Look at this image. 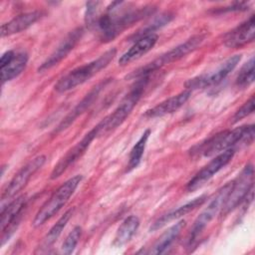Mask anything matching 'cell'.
<instances>
[{"instance_id":"obj_27","label":"cell","mask_w":255,"mask_h":255,"mask_svg":"<svg viewBox=\"0 0 255 255\" xmlns=\"http://www.w3.org/2000/svg\"><path fill=\"white\" fill-rule=\"evenodd\" d=\"M82 236V228L80 226H76L73 230L68 234L65 241L62 244L61 252L63 254H71L75 250L80 238Z\"/></svg>"},{"instance_id":"obj_7","label":"cell","mask_w":255,"mask_h":255,"mask_svg":"<svg viewBox=\"0 0 255 255\" xmlns=\"http://www.w3.org/2000/svg\"><path fill=\"white\" fill-rule=\"evenodd\" d=\"M231 182L226 183L224 186H222L214 196V198L210 201V203L207 205L205 209L201 211V213L196 217V219L193 222V225L190 229L189 232V237H188V245L191 247L193 245L197 238L201 235L203 230L206 228V226L209 224L210 221L214 219V217L221 211L224 202L227 198V195L230 191L231 188Z\"/></svg>"},{"instance_id":"obj_19","label":"cell","mask_w":255,"mask_h":255,"mask_svg":"<svg viewBox=\"0 0 255 255\" xmlns=\"http://www.w3.org/2000/svg\"><path fill=\"white\" fill-rule=\"evenodd\" d=\"M42 16H43V12L39 10L23 13L21 15L16 16L12 20L1 25V30H0L1 37L11 36L28 29L30 26L36 23Z\"/></svg>"},{"instance_id":"obj_3","label":"cell","mask_w":255,"mask_h":255,"mask_svg":"<svg viewBox=\"0 0 255 255\" xmlns=\"http://www.w3.org/2000/svg\"><path fill=\"white\" fill-rule=\"evenodd\" d=\"M149 77L150 76H141L137 78L129 93L123 99L121 104L114 110V112L104 118L96 127H94L98 136L115 130L126 121V119L130 115L131 111L141 98Z\"/></svg>"},{"instance_id":"obj_21","label":"cell","mask_w":255,"mask_h":255,"mask_svg":"<svg viewBox=\"0 0 255 255\" xmlns=\"http://www.w3.org/2000/svg\"><path fill=\"white\" fill-rule=\"evenodd\" d=\"M185 226V221L180 220L175 223L167 230H165L152 245L150 250L147 252L149 254H164L168 252L169 248H171L172 244L177 240L181 231Z\"/></svg>"},{"instance_id":"obj_2","label":"cell","mask_w":255,"mask_h":255,"mask_svg":"<svg viewBox=\"0 0 255 255\" xmlns=\"http://www.w3.org/2000/svg\"><path fill=\"white\" fill-rule=\"evenodd\" d=\"M254 139V125H246L235 128L230 130L220 131L206 140L196 144L190 150L193 157L211 156L218 154L239 142L250 143Z\"/></svg>"},{"instance_id":"obj_16","label":"cell","mask_w":255,"mask_h":255,"mask_svg":"<svg viewBox=\"0 0 255 255\" xmlns=\"http://www.w3.org/2000/svg\"><path fill=\"white\" fill-rule=\"evenodd\" d=\"M191 91L184 90L177 95H174L161 103L157 104L153 108L147 110L144 113V117L147 119H154V118H160L169 114H172L176 112L178 109H180L190 98Z\"/></svg>"},{"instance_id":"obj_17","label":"cell","mask_w":255,"mask_h":255,"mask_svg":"<svg viewBox=\"0 0 255 255\" xmlns=\"http://www.w3.org/2000/svg\"><path fill=\"white\" fill-rule=\"evenodd\" d=\"M109 81H105L100 83L99 85H97L96 87H94L83 99L82 101L68 114V116L60 123V125L57 127V128L55 129V132H60L64 129H66L68 127H70L75 121L76 119L81 116L90 106H92V104L95 102V100L98 98V96L100 95V92L102 91L103 88L106 87V85L108 84Z\"/></svg>"},{"instance_id":"obj_13","label":"cell","mask_w":255,"mask_h":255,"mask_svg":"<svg viewBox=\"0 0 255 255\" xmlns=\"http://www.w3.org/2000/svg\"><path fill=\"white\" fill-rule=\"evenodd\" d=\"M98 137L97 131L95 128H93L88 133L84 135V137L77 142L72 148L68 150V152L58 161V163L54 166L51 172V179H56L61 176L74 162H76L89 148L92 141Z\"/></svg>"},{"instance_id":"obj_28","label":"cell","mask_w":255,"mask_h":255,"mask_svg":"<svg viewBox=\"0 0 255 255\" xmlns=\"http://www.w3.org/2000/svg\"><path fill=\"white\" fill-rule=\"evenodd\" d=\"M254 97L252 96L247 102H245L243 104V106H241L236 113L234 114L233 118H232V122L233 123H237L239 121H241L242 119L248 117L249 115H251L254 112Z\"/></svg>"},{"instance_id":"obj_1","label":"cell","mask_w":255,"mask_h":255,"mask_svg":"<svg viewBox=\"0 0 255 255\" xmlns=\"http://www.w3.org/2000/svg\"><path fill=\"white\" fill-rule=\"evenodd\" d=\"M124 2H114L104 15L100 16L94 26L98 29L103 42H109L119 36L125 29L152 13V8L141 7L133 10L123 7Z\"/></svg>"},{"instance_id":"obj_9","label":"cell","mask_w":255,"mask_h":255,"mask_svg":"<svg viewBox=\"0 0 255 255\" xmlns=\"http://www.w3.org/2000/svg\"><path fill=\"white\" fill-rule=\"evenodd\" d=\"M28 199L25 195L18 196L13 199L6 206L1 208V218H0V229L1 235V245H4L7 240L16 231L20 221L24 215L25 209L27 207Z\"/></svg>"},{"instance_id":"obj_6","label":"cell","mask_w":255,"mask_h":255,"mask_svg":"<svg viewBox=\"0 0 255 255\" xmlns=\"http://www.w3.org/2000/svg\"><path fill=\"white\" fill-rule=\"evenodd\" d=\"M204 39H205V35H202V34L192 36L191 38L187 39L185 42L175 46L174 48H172L169 51L165 52L164 54L160 55L158 58H156L152 62L148 63L144 67L137 70L133 74V77L137 79L141 76H150L153 72L160 69L162 66L170 64L172 62H175V61L183 58L187 54L196 50L202 44Z\"/></svg>"},{"instance_id":"obj_20","label":"cell","mask_w":255,"mask_h":255,"mask_svg":"<svg viewBox=\"0 0 255 255\" xmlns=\"http://www.w3.org/2000/svg\"><path fill=\"white\" fill-rule=\"evenodd\" d=\"M207 199V195L206 194H203V195H200L199 197H196L194 198L193 200L177 207L176 209L174 210H171L163 215H161L160 217H158L150 226L149 230L150 231H156L160 228H162L164 225H166L167 223L173 221V220H176L186 214H188L189 212H191L192 210H194L196 207L202 205L204 203V201Z\"/></svg>"},{"instance_id":"obj_22","label":"cell","mask_w":255,"mask_h":255,"mask_svg":"<svg viewBox=\"0 0 255 255\" xmlns=\"http://www.w3.org/2000/svg\"><path fill=\"white\" fill-rule=\"evenodd\" d=\"M74 213V208H71L67 210L59 219L58 221L51 227V229L48 231V233L43 237L41 243L37 247L36 253H44L46 252L51 246L58 240L60 235L62 234V231L66 227L68 221L72 217Z\"/></svg>"},{"instance_id":"obj_15","label":"cell","mask_w":255,"mask_h":255,"mask_svg":"<svg viewBox=\"0 0 255 255\" xmlns=\"http://www.w3.org/2000/svg\"><path fill=\"white\" fill-rule=\"evenodd\" d=\"M255 36V18L251 15L246 21L224 35L223 42L226 47L240 48L253 42Z\"/></svg>"},{"instance_id":"obj_8","label":"cell","mask_w":255,"mask_h":255,"mask_svg":"<svg viewBox=\"0 0 255 255\" xmlns=\"http://www.w3.org/2000/svg\"><path fill=\"white\" fill-rule=\"evenodd\" d=\"M254 180V168L251 163H248L238 174V176L232 181L230 191L221 209L222 214L226 215L237 207L247 197L251 189L253 188Z\"/></svg>"},{"instance_id":"obj_4","label":"cell","mask_w":255,"mask_h":255,"mask_svg":"<svg viewBox=\"0 0 255 255\" xmlns=\"http://www.w3.org/2000/svg\"><path fill=\"white\" fill-rule=\"evenodd\" d=\"M116 54L117 50L112 48L94 61L70 71L55 84V90L58 93H65L86 83L101 70L105 69L113 61Z\"/></svg>"},{"instance_id":"obj_10","label":"cell","mask_w":255,"mask_h":255,"mask_svg":"<svg viewBox=\"0 0 255 255\" xmlns=\"http://www.w3.org/2000/svg\"><path fill=\"white\" fill-rule=\"evenodd\" d=\"M46 162L45 155H38L28 163H26L10 180L6 188L3 190L1 195V207L5 204V201L13 198L18 192H20L26 184L29 182L31 177L44 165Z\"/></svg>"},{"instance_id":"obj_11","label":"cell","mask_w":255,"mask_h":255,"mask_svg":"<svg viewBox=\"0 0 255 255\" xmlns=\"http://www.w3.org/2000/svg\"><path fill=\"white\" fill-rule=\"evenodd\" d=\"M241 60V55H234L225 60L216 70L208 74H202L200 76L189 79L185 83L186 90H198L212 87L221 83L237 66Z\"/></svg>"},{"instance_id":"obj_26","label":"cell","mask_w":255,"mask_h":255,"mask_svg":"<svg viewBox=\"0 0 255 255\" xmlns=\"http://www.w3.org/2000/svg\"><path fill=\"white\" fill-rule=\"evenodd\" d=\"M254 82V57H251L248 62H246L240 69L237 78L236 86L244 89L249 87Z\"/></svg>"},{"instance_id":"obj_18","label":"cell","mask_w":255,"mask_h":255,"mask_svg":"<svg viewBox=\"0 0 255 255\" xmlns=\"http://www.w3.org/2000/svg\"><path fill=\"white\" fill-rule=\"evenodd\" d=\"M157 38H158L157 35L152 33V34H148L143 37H140L137 40H134V43L131 45V47L128 49L120 57L119 64L122 66H125L139 59L141 56H143L153 48V46L157 41Z\"/></svg>"},{"instance_id":"obj_23","label":"cell","mask_w":255,"mask_h":255,"mask_svg":"<svg viewBox=\"0 0 255 255\" xmlns=\"http://www.w3.org/2000/svg\"><path fill=\"white\" fill-rule=\"evenodd\" d=\"M28 55L25 52H14L8 63L1 67V82L5 84L18 77L26 68L28 63Z\"/></svg>"},{"instance_id":"obj_14","label":"cell","mask_w":255,"mask_h":255,"mask_svg":"<svg viewBox=\"0 0 255 255\" xmlns=\"http://www.w3.org/2000/svg\"><path fill=\"white\" fill-rule=\"evenodd\" d=\"M83 33L84 30L82 27H78L71 31L60 43V45L54 50V52L41 64V66L38 68V72H45L58 65V63L65 59L69 55V53L75 48L77 43L81 40Z\"/></svg>"},{"instance_id":"obj_5","label":"cell","mask_w":255,"mask_h":255,"mask_svg":"<svg viewBox=\"0 0 255 255\" xmlns=\"http://www.w3.org/2000/svg\"><path fill=\"white\" fill-rule=\"evenodd\" d=\"M82 179V175H75L65 181L56 191H54L50 198L36 213L33 220V226L39 227L43 225L47 220L52 218L67 203L69 198L81 183Z\"/></svg>"},{"instance_id":"obj_25","label":"cell","mask_w":255,"mask_h":255,"mask_svg":"<svg viewBox=\"0 0 255 255\" xmlns=\"http://www.w3.org/2000/svg\"><path fill=\"white\" fill-rule=\"evenodd\" d=\"M149 135H150V130L149 129L144 130L143 133L141 134V136L138 138V140L134 143V145L130 149V152H129V155H128V167H127L128 171L135 168L139 164V162L141 160V157L143 155V152H144L146 142H147V139H148Z\"/></svg>"},{"instance_id":"obj_24","label":"cell","mask_w":255,"mask_h":255,"mask_svg":"<svg viewBox=\"0 0 255 255\" xmlns=\"http://www.w3.org/2000/svg\"><path fill=\"white\" fill-rule=\"evenodd\" d=\"M138 227H139L138 217L135 215H129L122 222V224L118 228L113 244L118 247L127 244L135 234Z\"/></svg>"},{"instance_id":"obj_12","label":"cell","mask_w":255,"mask_h":255,"mask_svg":"<svg viewBox=\"0 0 255 255\" xmlns=\"http://www.w3.org/2000/svg\"><path fill=\"white\" fill-rule=\"evenodd\" d=\"M235 153L234 148H229L218 153L212 160L203 166L186 184L187 191H194L204 185L210 178H212L219 170L226 166L233 158Z\"/></svg>"}]
</instances>
